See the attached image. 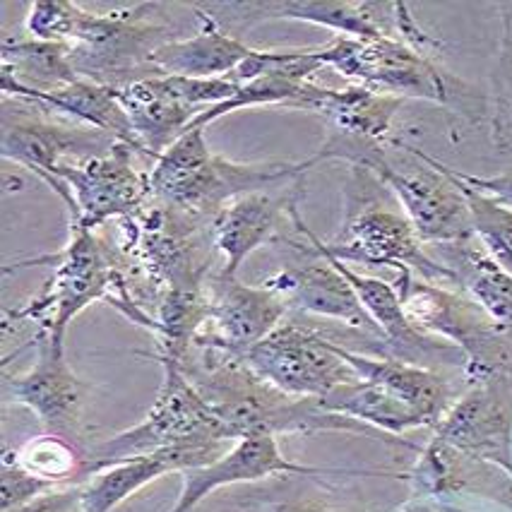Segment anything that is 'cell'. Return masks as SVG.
<instances>
[{
	"mask_svg": "<svg viewBox=\"0 0 512 512\" xmlns=\"http://www.w3.org/2000/svg\"><path fill=\"white\" fill-rule=\"evenodd\" d=\"M311 162L236 164L210 152L205 128H190L157 159L150 171V198L212 224L217 214L241 195L303 181Z\"/></svg>",
	"mask_w": 512,
	"mask_h": 512,
	"instance_id": "1",
	"label": "cell"
},
{
	"mask_svg": "<svg viewBox=\"0 0 512 512\" xmlns=\"http://www.w3.org/2000/svg\"><path fill=\"white\" fill-rule=\"evenodd\" d=\"M390 190L368 166H349V181L344 190V222L335 241L325 250L342 263L385 265L397 272L412 270L426 282L450 279L452 272L426 253L424 241L414 231L407 214L392 210Z\"/></svg>",
	"mask_w": 512,
	"mask_h": 512,
	"instance_id": "2",
	"label": "cell"
},
{
	"mask_svg": "<svg viewBox=\"0 0 512 512\" xmlns=\"http://www.w3.org/2000/svg\"><path fill=\"white\" fill-rule=\"evenodd\" d=\"M164 383L157 400L138 426L118 433L104 443L89 445L82 462L80 484L92 474L130 457L176 448V445H210L229 440L212 404L200 395L193 380L176 363H162Z\"/></svg>",
	"mask_w": 512,
	"mask_h": 512,
	"instance_id": "3",
	"label": "cell"
},
{
	"mask_svg": "<svg viewBox=\"0 0 512 512\" xmlns=\"http://www.w3.org/2000/svg\"><path fill=\"white\" fill-rule=\"evenodd\" d=\"M162 5L140 3L111 13H89L80 8L68 61L75 75L99 85L123 87L154 75L152 53L176 37L166 25L154 22Z\"/></svg>",
	"mask_w": 512,
	"mask_h": 512,
	"instance_id": "4",
	"label": "cell"
},
{
	"mask_svg": "<svg viewBox=\"0 0 512 512\" xmlns=\"http://www.w3.org/2000/svg\"><path fill=\"white\" fill-rule=\"evenodd\" d=\"M32 265H49L53 270L51 279L37 299L15 311L13 318H32L39 330H49L61 339H65V330L77 313L97 301L113 303L125 284L123 275L111 263L109 250L101 246L94 231L77 224H70V236L63 250L25 263L5 265V272Z\"/></svg>",
	"mask_w": 512,
	"mask_h": 512,
	"instance_id": "5",
	"label": "cell"
},
{
	"mask_svg": "<svg viewBox=\"0 0 512 512\" xmlns=\"http://www.w3.org/2000/svg\"><path fill=\"white\" fill-rule=\"evenodd\" d=\"M407 150L414 157V164H395L388 147H380L361 166H368L395 195L424 246H443L474 238L472 212L450 166L421 152L419 147L407 145Z\"/></svg>",
	"mask_w": 512,
	"mask_h": 512,
	"instance_id": "6",
	"label": "cell"
},
{
	"mask_svg": "<svg viewBox=\"0 0 512 512\" xmlns=\"http://www.w3.org/2000/svg\"><path fill=\"white\" fill-rule=\"evenodd\" d=\"M325 68H335L351 85L395 99H424L448 106L452 101L450 77L428 53L400 39L335 37L318 46Z\"/></svg>",
	"mask_w": 512,
	"mask_h": 512,
	"instance_id": "7",
	"label": "cell"
},
{
	"mask_svg": "<svg viewBox=\"0 0 512 512\" xmlns=\"http://www.w3.org/2000/svg\"><path fill=\"white\" fill-rule=\"evenodd\" d=\"M238 82L234 77H212V80H193V77H142L116 87L133 133L147 159L157 162L178 138L188 133L195 118L212 106L224 104L236 94Z\"/></svg>",
	"mask_w": 512,
	"mask_h": 512,
	"instance_id": "8",
	"label": "cell"
},
{
	"mask_svg": "<svg viewBox=\"0 0 512 512\" xmlns=\"http://www.w3.org/2000/svg\"><path fill=\"white\" fill-rule=\"evenodd\" d=\"M241 361L267 383L299 400H323L342 385L359 380L335 339L296 323L279 325L263 342L248 349Z\"/></svg>",
	"mask_w": 512,
	"mask_h": 512,
	"instance_id": "9",
	"label": "cell"
},
{
	"mask_svg": "<svg viewBox=\"0 0 512 512\" xmlns=\"http://www.w3.org/2000/svg\"><path fill=\"white\" fill-rule=\"evenodd\" d=\"M243 22L296 20L332 29L351 39H400L414 49L436 53L438 41L428 37L414 20L407 3L375 0H263V3H226Z\"/></svg>",
	"mask_w": 512,
	"mask_h": 512,
	"instance_id": "10",
	"label": "cell"
},
{
	"mask_svg": "<svg viewBox=\"0 0 512 512\" xmlns=\"http://www.w3.org/2000/svg\"><path fill=\"white\" fill-rule=\"evenodd\" d=\"M113 142L116 140L89 125L53 121L44 109L3 111V159L25 166L39 181H44L63 200L70 217H75L77 205L70 188L58 178V169L68 162L109 152Z\"/></svg>",
	"mask_w": 512,
	"mask_h": 512,
	"instance_id": "11",
	"label": "cell"
},
{
	"mask_svg": "<svg viewBox=\"0 0 512 512\" xmlns=\"http://www.w3.org/2000/svg\"><path fill=\"white\" fill-rule=\"evenodd\" d=\"M37 361L25 375H8L3 380L5 402L25 404L44 426V433L73 443L82 455H87L85 421V385L70 371L65 359V339L39 330L34 337Z\"/></svg>",
	"mask_w": 512,
	"mask_h": 512,
	"instance_id": "12",
	"label": "cell"
},
{
	"mask_svg": "<svg viewBox=\"0 0 512 512\" xmlns=\"http://www.w3.org/2000/svg\"><path fill=\"white\" fill-rule=\"evenodd\" d=\"M402 99L375 94L371 89L349 85L344 89L315 85L303 101L301 111L318 113L330 128V135L311 166L330 159H342L349 166L366 164V159L385 147Z\"/></svg>",
	"mask_w": 512,
	"mask_h": 512,
	"instance_id": "13",
	"label": "cell"
},
{
	"mask_svg": "<svg viewBox=\"0 0 512 512\" xmlns=\"http://www.w3.org/2000/svg\"><path fill=\"white\" fill-rule=\"evenodd\" d=\"M133 154L125 142H113L111 150L94 157L68 162L58 178L73 193L77 212L70 224L94 231L109 219H125L150 200V174L135 169Z\"/></svg>",
	"mask_w": 512,
	"mask_h": 512,
	"instance_id": "14",
	"label": "cell"
},
{
	"mask_svg": "<svg viewBox=\"0 0 512 512\" xmlns=\"http://www.w3.org/2000/svg\"><path fill=\"white\" fill-rule=\"evenodd\" d=\"M510 375L479 380L445 412L436 438L476 462L496 464L512 476V395Z\"/></svg>",
	"mask_w": 512,
	"mask_h": 512,
	"instance_id": "15",
	"label": "cell"
},
{
	"mask_svg": "<svg viewBox=\"0 0 512 512\" xmlns=\"http://www.w3.org/2000/svg\"><path fill=\"white\" fill-rule=\"evenodd\" d=\"M207 291L210 318L195 339V347L219 349L238 359L272 335L287 313V301L277 291L267 289L265 284L248 287L222 270L207 279Z\"/></svg>",
	"mask_w": 512,
	"mask_h": 512,
	"instance_id": "16",
	"label": "cell"
},
{
	"mask_svg": "<svg viewBox=\"0 0 512 512\" xmlns=\"http://www.w3.org/2000/svg\"><path fill=\"white\" fill-rule=\"evenodd\" d=\"M289 217L291 222L296 224V229L308 238V243H311L315 253L325 255V258L330 260V263L335 265L344 275V279L351 284V289H354L356 296H359L361 306L366 308V313L371 315L375 327H378L380 335H383L385 344L395 351L392 359H400L407 363H414L416 359H440L445 363H460V366H467V356H464L455 344L445 342V339H431L409 323L395 284L383 282V279L359 275V272L351 270L347 263H342V260H337L335 255L327 253L325 243L320 241V238L315 236L306 226V222L301 219L299 202H294V205L289 207Z\"/></svg>",
	"mask_w": 512,
	"mask_h": 512,
	"instance_id": "17",
	"label": "cell"
},
{
	"mask_svg": "<svg viewBox=\"0 0 512 512\" xmlns=\"http://www.w3.org/2000/svg\"><path fill=\"white\" fill-rule=\"evenodd\" d=\"M224 443L210 445H176V448H166L152 455L130 457L111 467L101 469L92 474L82 488V512H111L116 505H121L125 498L138 493L142 486L152 484L159 476L176 472H186V469L202 467L210 464L224 455Z\"/></svg>",
	"mask_w": 512,
	"mask_h": 512,
	"instance_id": "18",
	"label": "cell"
},
{
	"mask_svg": "<svg viewBox=\"0 0 512 512\" xmlns=\"http://www.w3.org/2000/svg\"><path fill=\"white\" fill-rule=\"evenodd\" d=\"M325 469L303 467L289 462L279 452L277 436H248L238 440L231 452L202 467L183 472V491L171 512H190L214 488L241 484V481L265 479L272 474H323Z\"/></svg>",
	"mask_w": 512,
	"mask_h": 512,
	"instance_id": "19",
	"label": "cell"
},
{
	"mask_svg": "<svg viewBox=\"0 0 512 512\" xmlns=\"http://www.w3.org/2000/svg\"><path fill=\"white\" fill-rule=\"evenodd\" d=\"M301 183L289 186L282 195H272L270 190L241 195L217 214L212 222V243L224 258V275L236 277L243 260L275 236L282 212L299 202Z\"/></svg>",
	"mask_w": 512,
	"mask_h": 512,
	"instance_id": "20",
	"label": "cell"
},
{
	"mask_svg": "<svg viewBox=\"0 0 512 512\" xmlns=\"http://www.w3.org/2000/svg\"><path fill=\"white\" fill-rule=\"evenodd\" d=\"M315 255L320 258V263L291 267V270L279 272L277 277L267 279L265 287L277 291L282 299H289L301 311L320 315V318L339 320V323L354 327V330H366L380 335L371 315L361 306L359 296L351 289V284L344 279L342 272L325 255Z\"/></svg>",
	"mask_w": 512,
	"mask_h": 512,
	"instance_id": "21",
	"label": "cell"
},
{
	"mask_svg": "<svg viewBox=\"0 0 512 512\" xmlns=\"http://www.w3.org/2000/svg\"><path fill=\"white\" fill-rule=\"evenodd\" d=\"M0 87H3L5 97H13L22 101V104H34L37 109L44 111L63 113L73 123H82L94 130H101L109 138L116 142H125V145L133 147L142 157H147V152L142 150L138 138H135L133 125H130L128 116H125L121 101L116 97V87L99 85V82L82 80V77L61 89H53V92H37V89L20 87L8 80H0Z\"/></svg>",
	"mask_w": 512,
	"mask_h": 512,
	"instance_id": "22",
	"label": "cell"
},
{
	"mask_svg": "<svg viewBox=\"0 0 512 512\" xmlns=\"http://www.w3.org/2000/svg\"><path fill=\"white\" fill-rule=\"evenodd\" d=\"M193 15L200 20V29L190 39L166 41L152 53L150 65L154 75L164 77H193V80H212L236 73L238 65L253 51L241 39L231 37L202 5H193Z\"/></svg>",
	"mask_w": 512,
	"mask_h": 512,
	"instance_id": "23",
	"label": "cell"
},
{
	"mask_svg": "<svg viewBox=\"0 0 512 512\" xmlns=\"http://www.w3.org/2000/svg\"><path fill=\"white\" fill-rule=\"evenodd\" d=\"M438 263L452 272V282L469 291L505 337L512 339V275L488 255L479 238L436 246Z\"/></svg>",
	"mask_w": 512,
	"mask_h": 512,
	"instance_id": "24",
	"label": "cell"
},
{
	"mask_svg": "<svg viewBox=\"0 0 512 512\" xmlns=\"http://www.w3.org/2000/svg\"><path fill=\"white\" fill-rule=\"evenodd\" d=\"M15 455L27 472L49 481L53 486L61 484V481H75V486H80L85 455L68 440L44 433V436L29 440L20 450H15Z\"/></svg>",
	"mask_w": 512,
	"mask_h": 512,
	"instance_id": "25",
	"label": "cell"
},
{
	"mask_svg": "<svg viewBox=\"0 0 512 512\" xmlns=\"http://www.w3.org/2000/svg\"><path fill=\"white\" fill-rule=\"evenodd\" d=\"M455 181L460 183V188L464 190V198H467L476 238L484 243L488 255H491L508 275H512V210L510 207L498 205L496 200L484 198V195H479L472 188H467L457 176Z\"/></svg>",
	"mask_w": 512,
	"mask_h": 512,
	"instance_id": "26",
	"label": "cell"
},
{
	"mask_svg": "<svg viewBox=\"0 0 512 512\" xmlns=\"http://www.w3.org/2000/svg\"><path fill=\"white\" fill-rule=\"evenodd\" d=\"M80 5L70 0H37L29 5L25 32L34 41L68 46L73 39Z\"/></svg>",
	"mask_w": 512,
	"mask_h": 512,
	"instance_id": "27",
	"label": "cell"
},
{
	"mask_svg": "<svg viewBox=\"0 0 512 512\" xmlns=\"http://www.w3.org/2000/svg\"><path fill=\"white\" fill-rule=\"evenodd\" d=\"M0 484H3V488H0V491H3L0 493V508H3V512L22 508V505L32 503L34 498L44 496L46 491L53 488L49 481L39 479V476H34L32 472H27V469L22 467V464L17 462L15 450H5Z\"/></svg>",
	"mask_w": 512,
	"mask_h": 512,
	"instance_id": "28",
	"label": "cell"
},
{
	"mask_svg": "<svg viewBox=\"0 0 512 512\" xmlns=\"http://www.w3.org/2000/svg\"><path fill=\"white\" fill-rule=\"evenodd\" d=\"M452 174L460 178L467 188H472L479 195H484V198L496 200L498 205L510 207L512 210V166L498 176H469L455 169H452Z\"/></svg>",
	"mask_w": 512,
	"mask_h": 512,
	"instance_id": "29",
	"label": "cell"
},
{
	"mask_svg": "<svg viewBox=\"0 0 512 512\" xmlns=\"http://www.w3.org/2000/svg\"><path fill=\"white\" fill-rule=\"evenodd\" d=\"M505 13V41L503 56H500V77H498V121L505 116L512 118V5Z\"/></svg>",
	"mask_w": 512,
	"mask_h": 512,
	"instance_id": "30",
	"label": "cell"
},
{
	"mask_svg": "<svg viewBox=\"0 0 512 512\" xmlns=\"http://www.w3.org/2000/svg\"><path fill=\"white\" fill-rule=\"evenodd\" d=\"M8 512H82V488L73 486L68 491L44 493V496L34 498L32 503Z\"/></svg>",
	"mask_w": 512,
	"mask_h": 512,
	"instance_id": "31",
	"label": "cell"
},
{
	"mask_svg": "<svg viewBox=\"0 0 512 512\" xmlns=\"http://www.w3.org/2000/svg\"><path fill=\"white\" fill-rule=\"evenodd\" d=\"M275 512H366L361 508H354V505H337L330 503V500H294V503L279 505Z\"/></svg>",
	"mask_w": 512,
	"mask_h": 512,
	"instance_id": "32",
	"label": "cell"
},
{
	"mask_svg": "<svg viewBox=\"0 0 512 512\" xmlns=\"http://www.w3.org/2000/svg\"><path fill=\"white\" fill-rule=\"evenodd\" d=\"M400 512H462L455 508H448V505L433 503V500H414V503L404 505Z\"/></svg>",
	"mask_w": 512,
	"mask_h": 512,
	"instance_id": "33",
	"label": "cell"
}]
</instances>
